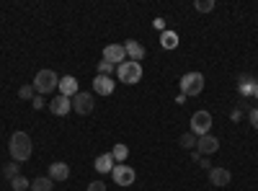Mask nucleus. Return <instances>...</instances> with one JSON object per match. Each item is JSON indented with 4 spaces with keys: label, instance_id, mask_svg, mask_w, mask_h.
Returning <instances> with one entry per match:
<instances>
[{
    "label": "nucleus",
    "instance_id": "obj_1",
    "mask_svg": "<svg viewBox=\"0 0 258 191\" xmlns=\"http://www.w3.org/2000/svg\"><path fill=\"white\" fill-rule=\"evenodd\" d=\"M8 150H11V158L16 163H24L31 158L34 153V145H31V137L26 132H13L11 135V142H8Z\"/></svg>",
    "mask_w": 258,
    "mask_h": 191
},
{
    "label": "nucleus",
    "instance_id": "obj_2",
    "mask_svg": "<svg viewBox=\"0 0 258 191\" xmlns=\"http://www.w3.org/2000/svg\"><path fill=\"white\" fill-rule=\"evenodd\" d=\"M57 86H59V75H57L54 70H39L36 78H34V91H36V96H47V93L57 91Z\"/></svg>",
    "mask_w": 258,
    "mask_h": 191
},
{
    "label": "nucleus",
    "instance_id": "obj_3",
    "mask_svg": "<svg viewBox=\"0 0 258 191\" xmlns=\"http://www.w3.org/2000/svg\"><path fill=\"white\" fill-rule=\"evenodd\" d=\"M116 75H119L121 83H126V86H135V83L142 80V65L140 62L126 59V62H121V65L116 68Z\"/></svg>",
    "mask_w": 258,
    "mask_h": 191
},
{
    "label": "nucleus",
    "instance_id": "obj_4",
    "mask_svg": "<svg viewBox=\"0 0 258 191\" xmlns=\"http://www.w3.org/2000/svg\"><path fill=\"white\" fill-rule=\"evenodd\" d=\"M181 96H199L202 91H204V75L202 73H186L183 78H181Z\"/></svg>",
    "mask_w": 258,
    "mask_h": 191
},
{
    "label": "nucleus",
    "instance_id": "obj_5",
    "mask_svg": "<svg viewBox=\"0 0 258 191\" xmlns=\"http://www.w3.org/2000/svg\"><path fill=\"white\" fill-rule=\"evenodd\" d=\"M209 130H212V114L209 111H197L191 116V132L197 135V137H204V135H209Z\"/></svg>",
    "mask_w": 258,
    "mask_h": 191
},
{
    "label": "nucleus",
    "instance_id": "obj_6",
    "mask_svg": "<svg viewBox=\"0 0 258 191\" xmlns=\"http://www.w3.org/2000/svg\"><path fill=\"white\" fill-rule=\"evenodd\" d=\"M111 178H114V183H116V186H132V183H135V178H137V173H135V168H129V165L119 163V165H114Z\"/></svg>",
    "mask_w": 258,
    "mask_h": 191
},
{
    "label": "nucleus",
    "instance_id": "obj_7",
    "mask_svg": "<svg viewBox=\"0 0 258 191\" xmlns=\"http://www.w3.org/2000/svg\"><path fill=\"white\" fill-rule=\"evenodd\" d=\"M93 96L88 93V91H78L75 96H73V111H78V114H91L93 111Z\"/></svg>",
    "mask_w": 258,
    "mask_h": 191
},
{
    "label": "nucleus",
    "instance_id": "obj_8",
    "mask_svg": "<svg viewBox=\"0 0 258 191\" xmlns=\"http://www.w3.org/2000/svg\"><path fill=\"white\" fill-rule=\"evenodd\" d=\"M220 150V140L214 137V135H204V137H199V142H197V153L204 158V155H214Z\"/></svg>",
    "mask_w": 258,
    "mask_h": 191
},
{
    "label": "nucleus",
    "instance_id": "obj_9",
    "mask_svg": "<svg viewBox=\"0 0 258 191\" xmlns=\"http://www.w3.org/2000/svg\"><path fill=\"white\" fill-rule=\"evenodd\" d=\"M103 59L111 62V65H121V62H126V52H124V44H109L103 49Z\"/></svg>",
    "mask_w": 258,
    "mask_h": 191
},
{
    "label": "nucleus",
    "instance_id": "obj_10",
    "mask_svg": "<svg viewBox=\"0 0 258 191\" xmlns=\"http://www.w3.org/2000/svg\"><path fill=\"white\" fill-rule=\"evenodd\" d=\"M230 181H232V173L227 171V168H212L209 171V183L212 186L222 188V186H230Z\"/></svg>",
    "mask_w": 258,
    "mask_h": 191
},
{
    "label": "nucleus",
    "instance_id": "obj_11",
    "mask_svg": "<svg viewBox=\"0 0 258 191\" xmlns=\"http://www.w3.org/2000/svg\"><path fill=\"white\" fill-rule=\"evenodd\" d=\"M70 109H73V98H68V96H57V98L49 101V111L54 116H64Z\"/></svg>",
    "mask_w": 258,
    "mask_h": 191
},
{
    "label": "nucleus",
    "instance_id": "obj_12",
    "mask_svg": "<svg viewBox=\"0 0 258 191\" xmlns=\"http://www.w3.org/2000/svg\"><path fill=\"white\" fill-rule=\"evenodd\" d=\"M93 91L98 96H111L114 93V80L109 75H96L93 78Z\"/></svg>",
    "mask_w": 258,
    "mask_h": 191
},
{
    "label": "nucleus",
    "instance_id": "obj_13",
    "mask_svg": "<svg viewBox=\"0 0 258 191\" xmlns=\"http://www.w3.org/2000/svg\"><path fill=\"white\" fill-rule=\"evenodd\" d=\"M59 96H68V98H73L80 88H78V78H73V75H64V78H59Z\"/></svg>",
    "mask_w": 258,
    "mask_h": 191
},
{
    "label": "nucleus",
    "instance_id": "obj_14",
    "mask_svg": "<svg viewBox=\"0 0 258 191\" xmlns=\"http://www.w3.org/2000/svg\"><path fill=\"white\" fill-rule=\"evenodd\" d=\"M124 52H126V57L132 62H142L145 59V47L140 44V41H135V39H129L124 44Z\"/></svg>",
    "mask_w": 258,
    "mask_h": 191
},
{
    "label": "nucleus",
    "instance_id": "obj_15",
    "mask_svg": "<svg viewBox=\"0 0 258 191\" xmlns=\"http://www.w3.org/2000/svg\"><path fill=\"white\" fill-rule=\"evenodd\" d=\"M114 165H116V160H114V155H111V153L98 155V158H96V163H93V168H96L98 173H111V171H114Z\"/></svg>",
    "mask_w": 258,
    "mask_h": 191
},
{
    "label": "nucleus",
    "instance_id": "obj_16",
    "mask_svg": "<svg viewBox=\"0 0 258 191\" xmlns=\"http://www.w3.org/2000/svg\"><path fill=\"white\" fill-rule=\"evenodd\" d=\"M68 176H70V165L68 163L57 160V163L49 165V178L52 181H68Z\"/></svg>",
    "mask_w": 258,
    "mask_h": 191
},
{
    "label": "nucleus",
    "instance_id": "obj_17",
    "mask_svg": "<svg viewBox=\"0 0 258 191\" xmlns=\"http://www.w3.org/2000/svg\"><path fill=\"white\" fill-rule=\"evenodd\" d=\"M52 188H54V181L47 176H39L31 181V191H52Z\"/></svg>",
    "mask_w": 258,
    "mask_h": 191
},
{
    "label": "nucleus",
    "instance_id": "obj_18",
    "mask_svg": "<svg viewBox=\"0 0 258 191\" xmlns=\"http://www.w3.org/2000/svg\"><path fill=\"white\" fill-rule=\"evenodd\" d=\"M160 44H163L165 49H176V47H178V34H176V31H163Z\"/></svg>",
    "mask_w": 258,
    "mask_h": 191
},
{
    "label": "nucleus",
    "instance_id": "obj_19",
    "mask_svg": "<svg viewBox=\"0 0 258 191\" xmlns=\"http://www.w3.org/2000/svg\"><path fill=\"white\" fill-rule=\"evenodd\" d=\"M3 176H6L8 181H13V178H18V176H21V165H18L16 160H11V163H6V165H3Z\"/></svg>",
    "mask_w": 258,
    "mask_h": 191
},
{
    "label": "nucleus",
    "instance_id": "obj_20",
    "mask_svg": "<svg viewBox=\"0 0 258 191\" xmlns=\"http://www.w3.org/2000/svg\"><path fill=\"white\" fill-rule=\"evenodd\" d=\"M181 147L183 150H197V142H199V137L194 135V132H186V135H181Z\"/></svg>",
    "mask_w": 258,
    "mask_h": 191
},
{
    "label": "nucleus",
    "instance_id": "obj_21",
    "mask_svg": "<svg viewBox=\"0 0 258 191\" xmlns=\"http://www.w3.org/2000/svg\"><path fill=\"white\" fill-rule=\"evenodd\" d=\"M111 155H114V160H116V163H124V160H126V155H129V147L119 142V145H114Z\"/></svg>",
    "mask_w": 258,
    "mask_h": 191
},
{
    "label": "nucleus",
    "instance_id": "obj_22",
    "mask_svg": "<svg viewBox=\"0 0 258 191\" xmlns=\"http://www.w3.org/2000/svg\"><path fill=\"white\" fill-rule=\"evenodd\" d=\"M194 8H197L199 13H212V11H214V0H197V3H194Z\"/></svg>",
    "mask_w": 258,
    "mask_h": 191
},
{
    "label": "nucleus",
    "instance_id": "obj_23",
    "mask_svg": "<svg viewBox=\"0 0 258 191\" xmlns=\"http://www.w3.org/2000/svg\"><path fill=\"white\" fill-rule=\"evenodd\" d=\"M11 186H13V191H26V188H31V181H26L24 176H18V178L11 181Z\"/></svg>",
    "mask_w": 258,
    "mask_h": 191
},
{
    "label": "nucleus",
    "instance_id": "obj_24",
    "mask_svg": "<svg viewBox=\"0 0 258 191\" xmlns=\"http://www.w3.org/2000/svg\"><path fill=\"white\" fill-rule=\"evenodd\" d=\"M34 96H36L34 86H24V88L18 91V98H21V101H34Z\"/></svg>",
    "mask_w": 258,
    "mask_h": 191
},
{
    "label": "nucleus",
    "instance_id": "obj_25",
    "mask_svg": "<svg viewBox=\"0 0 258 191\" xmlns=\"http://www.w3.org/2000/svg\"><path fill=\"white\" fill-rule=\"evenodd\" d=\"M111 73H114V65H111V62H98V75H109L111 78Z\"/></svg>",
    "mask_w": 258,
    "mask_h": 191
},
{
    "label": "nucleus",
    "instance_id": "obj_26",
    "mask_svg": "<svg viewBox=\"0 0 258 191\" xmlns=\"http://www.w3.org/2000/svg\"><path fill=\"white\" fill-rule=\"evenodd\" d=\"M85 191H106V183L103 181H93V183H88V188Z\"/></svg>",
    "mask_w": 258,
    "mask_h": 191
},
{
    "label": "nucleus",
    "instance_id": "obj_27",
    "mask_svg": "<svg viewBox=\"0 0 258 191\" xmlns=\"http://www.w3.org/2000/svg\"><path fill=\"white\" fill-rule=\"evenodd\" d=\"M248 119H250V124H253V130H258V109H250Z\"/></svg>",
    "mask_w": 258,
    "mask_h": 191
},
{
    "label": "nucleus",
    "instance_id": "obj_28",
    "mask_svg": "<svg viewBox=\"0 0 258 191\" xmlns=\"http://www.w3.org/2000/svg\"><path fill=\"white\" fill-rule=\"evenodd\" d=\"M31 106H34V109H44V96H34Z\"/></svg>",
    "mask_w": 258,
    "mask_h": 191
},
{
    "label": "nucleus",
    "instance_id": "obj_29",
    "mask_svg": "<svg viewBox=\"0 0 258 191\" xmlns=\"http://www.w3.org/2000/svg\"><path fill=\"white\" fill-rule=\"evenodd\" d=\"M155 29H165V21L163 18H155Z\"/></svg>",
    "mask_w": 258,
    "mask_h": 191
},
{
    "label": "nucleus",
    "instance_id": "obj_30",
    "mask_svg": "<svg viewBox=\"0 0 258 191\" xmlns=\"http://www.w3.org/2000/svg\"><path fill=\"white\" fill-rule=\"evenodd\" d=\"M199 165H202V168H207V171H212V165H209V160H204V158L199 160Z\"/></svg>",
    "mask_w": 258,
    "mask_h": 191
},
{
    "label": "nucleus",
    "instance_id": "obj_31",
    "mask_svg": "<svg viewBox=\"0 0 258 191\" xmlns=\"http://www.w3.org/2000/svg\"><path fill=\"white\" fill-rule=\"evenodd\" d=\"M250 93H253V96H255V98H258V80H255V83H253V88H250Z\"/></svg>",
    "mask_w": 258,
    "mask_h": 191
}]
</instances>
